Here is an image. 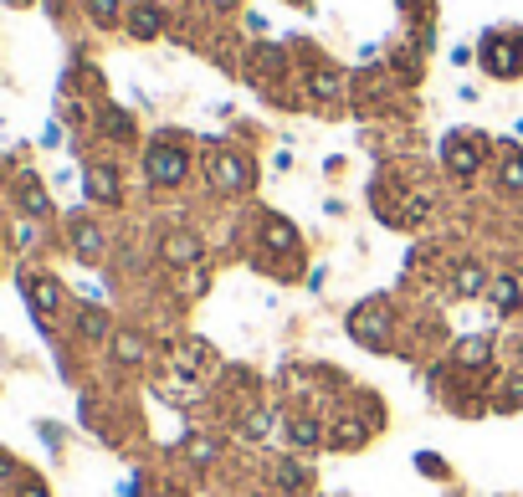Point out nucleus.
Listing matches in <instances>:
<instances>
[{
	"label": "nucleus",
	"instance_id": "1",
	"mask_svg": "<svg viewBox=\"0 0 523 497\" xmlns=\"http://www.w3.org/2000/svg\"><path fill=\"white\" fill-rule=\"evenodd\" d=\"M483 67L493 72V77H518L523 72V31H493L488 41H483Z\"/></svg>",
	"mask_w": 523,
	"mask_h": 497
},
{
	"label": "nucleus",
	"instance_id": "2",
	"mask_svg": "<svg viewBox=\"0 0 523 497\" xmlns=\"http://www.w3.org/2000/svg\"><path fill=\"white\" fill-rule=\"evenodd\" d=\"M149 175L164 180V185H174V180L185 175V154H174V149H154V159H149Z\"/></svg>",
	"mask_w": 523,
	"mask_h": 497
},
{
	"label": "nucleus",
	"instance_id": "3",
	"mask_svg": "<svg viewBox=\"0 0 523 497\" xmlns=\"http://www.w3.org/2000/svg\"><path fill=\"white\" fill-rule=\"evenodd\" d=\"M446 159H451L456 175H472V169H477V139L456 134V139H451V149H446Z\"/></svg>",
	"mask_w": 523,
	"mask_h": 497
},
{
	"label": "nucleus",
	"instance_id": "4",
	"mask_svg": "<svg viewBox=\"0 0 523 497\" xmlns=\"http://www.w3.org/2000/svg\"><path fill=\"white\" fill-rule=\"evenodd\" d=\"M288 441H293V446H303V451H313V446L323 441V430H318L313 421H288Z\"/></svg>",
	"mask_w": 523,
	"mask_h": 497
},
{
	"label": "nucleus",
	"instance_id": "5",
	"mask_svg": "<svg viewBox=\"0 0 523 497\" xmlns=\"http://www.w3.org/2000/svg\"><path fill=\"white\" fill-rule=\"evenodd\" d=\"M277 482H288V492H298V482H303V467H293V462H288V467L277 472Z\"/></svg>",
	"mask_w": 523,
	"mask_h": 497
}]
</instances>
